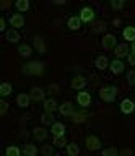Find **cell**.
<instances>
[{
	"mask_svg": "<svg viewBox=\"0 0 135 156\" xmlns=\"http://www.w3.org/2000/svg\"><path fill=\"white\" fill-rule=\"evenodd\" d=\"M85 143H86V148L90 151H98V150H101V146H103L99 136H96V135H88L85 140Z\"/></svg>",
	"mask_w": 135,
	"mask_h": 156,
	"instance_id": "obj_4",
	"label": "cell"
},
{
	"mask_svg": "<svg viewBox=\"0 0 135 156\" xmlns=\"http://www.w3.org/2000/svg\"><path fill=\"white\" fill-rule=\"evenodd\" d=\"M21 72H23V73H26V75L39 76V75H42V73H44V63L39 62V60H31L30 63L23 65Z\"/></svg>",
	"mask_w": 135,
	"mask_h": 156,
	"instance_id": "obj_1",
	"label": "cell"
},
{
	"mask_svg": "<svg viewBox=\"0 0 135 156\" xmlns=\"http://www.w3.org/2000/svg\"><path fill=\"white\" fill-rule=\"evenodd\" d=\"M65 151L69 156H78L80 154V146H78V143H69Z\"/></svg>",
	"mask_w": 135,
	"mask_h": 156,
	"instance_id": "obj_30",
	"label": "cell"
},
{
	"mask_svg": "<svg viewBox=\"0 0 135 156\" xmlns=\"http://www.w3.org/2000/svg\"><path fill=\"white\" fill-rule=\"evenodd\" d=\"M125 7L124 0H111V8L112 10H122Z\"/></svg>",
	"mask_w": 135,
	"mask_h": 156,
	"instance_id": "obj_34",
	"label": "cell"
},
{
	"mask_svg": "<svg viewBox=\"0 0 135 156\" xmlns=\"http://www.w3.org/2000/svg\"><path fill=\"white\" fill-rule=\"evenodd\" d=\"M8 7H12V2H2V3H0V8H2V10H7Z\"/></svg>",
	"mask_w": 135,
	"mask_h": 156,
	"instance_id": "obj_42",
	"label": "cell"
},
{
	"mask_svg": "<svg viewBox=\"0 0 135 156\" xmlns=\"http://www.w3.org/2000/svg\"><path fill=\"white\" fill-rule=\"evenodd\" d=\"M5 28H7V21H5V18L2 16V18H0V31H2V33L5 31V33H7V29H5Z\"/></svg>",
	"mask_w": 135,
	"mask_h": 156,
	"instance_id": "obj_41",
	"label": "cell"
},
{
	"mask_svg": "<svg viewBox=\"0 0 135 156\" xmlns=\"http://www.w3.org/2000/svg\"><path fill=\"white\" fill-rule=\"evenodd\" d=\"M18 54L25 58H30L33 55V47L30 44H20V46H18Z\"/></svg>",
	"mask_w": 135,
	"mask_h": 156,
	"instance_id": "obj_23",
	"label": "cell"
},
{
	"mask_svg": "<svg viewBox=\"0 0 135 156\" xmlns=\"http://www.w3.org/2000/svg\"><path fill=\"white\" fill-rule=\"evenodd\" d=\"M8 21H10V26L13 29H20L25 26V16H23V13H12Z\"/></svg>",
	"mask_w": 135,
	"mask_h": 156,
	"instance_id": "obj_8",
	"label": "cell"
},
{
	"mask_svg": "<svg viewBox=\"0 0 135 156\" xmlns=\"http://www.w3.org/2000/svg\"><path fill=\"white\" fill-rule=\"evenodd\" d=\"M41 153H42V156H52L54 154V145L52 143H44L42 148H41Z\"/></svg>",
	"mask_w": 135,
	"mask_h": 156,
	"instance_id": "obj_32",
	"label": "cell"
},
{
	"mask_svg": "<svg viewBox=\"0 0 135 156\" xmlns=\"http://www.w3.org/2000/svg\"><path fill=\"white\" fill-rule=\"evenodd\" d=\"M21 154H23V150L16 145H10L5 150V156H21Z\"/></svg>",
	"mask_w": 135,
	"mask_h": 156,
	"instance_id": "obj_28",
	"label": "cell"
},
{
	"mask_svg": "<svg viewBox=\"0 0 135 156\" xmlns=\"http://www.w3.org/2000/svg\"><path fill=\"white\" fill-rule=\"evenodd\" d=\"M59 112H60V115H64V117H72V115H73V112H75L73 104H72L70 101H65L64 104L59 106Z\"/></svg>",
	"mask_w": 135,
	"mask_h": 156,
	"instance_id": "obj_15",
	"label": "cell"
},
{
	"mask_svg": "<svg viewBox=\"0 0 135 156\" xmlns=\"http://www.w3.org/2000/svg\"><path fill=\"white\" fill-rule=\"evenodd\" d=\"M120 112L125 115H130L135 112V102L133 99H130V98H125V99L120 101Z\"/></svg>",
	"mask_w": 135,
	"mask_h": 156,
	"instance_id": "obj_6",
	"label": "cell"
},
{
	"mask_svg": "<svg viewBox=\"0 0 135 156\" xmlns=\"http://www.w3.org/2000/svg\"><path fill=\"white\" fill-rule=\"evenodd\" d=\"M122 37L127 42H133L135 41V26H125L122 31Z\"/></svg>",
	"mask_w": 135,
	"mask_h": 156,
	"instance_id": "obj_21",
	"label": "cell"
},
{
	"mask_svg": "<svg viewBox=\"0 0 135 156\" xmlns=\"http://www.w3.org/2000/svg\"><path fill=\"white\" fill-rule=\"evenodd\" d=\"M67 26H69L70 31H78L81 28V20L80 16H70L69 21H67Z\"/></svg>",
	"mask_w": 135,
	"mask_h": 156,
	"instance_id": "obj_22",
	"label": "cell"
},
{
	"mask_svg": "<svg viewBox=\"0 0 135 156\" xmlns=\"http://www.w3.org/2000/svg\"><path fill=\"white\" fill-rule=\"evenodd\" d=\"M112 24H114V26H119V24H120V20H119V18H115L114 21H112Z\"/></svg>",
	"mask_w": 135,
	"mask_h": 156,
	"instance_id": "obj_43",
	"label": "cell"
},
{
	"mask_svg": "<svg viewBox=\"0 0 135 156\" xmlns=\"http://www.w3.org/2000/svg\"><path fill=\"white\" fill-rule=\"evenodd\" d=\"M129 54H130V47H129L127 42H120V44H117V47L114 49L115 58H120V60H122V58H127Z\"/></svg>",
	"mask_w": 135,
	"mask_h": 156,
	"instance_id": "obj_5",
	"label": "cell"
},
{
	"mask_svg": "<svg viewBox=\"0 0 135 156\" xmlns=\"http://www.w3.org/2000/svg\"><path fill=\"white\" fill-rule=\"evenodd\" d=\"M133 154V151L132 150H129V148H125V150H120L119 151V156H132Z\"/></svg>",
	"mask_w": 135,
	"mask_h": 156,
	"instance_id": "obj_39",
	"label": "cell"
},
{
	"mask_svg": "<svg viewBox=\"0 0 135 156\" xmlns=\"http://www.w3.org/2000/svg\"><path fill=\"white\" fill-rule=\"evenodd\" d=\"M104 29H106V23L99 21V23H96L94 26H93V33H94V34H98V33H103Z\"/></svg>",
	"mask_w": 135,
	"mask_h": 156,
	"instance_id": "obj_36",
	"label": "cell"
},
{
	"mask_svg": "<svg viewBox=\"0 0 135 156\" xmlns=\"http://www.w3.org/2000/svg\"><path fill=\"white\" fill-rule=\"evenodd\" d=\"M54 3H55V5H64L65 2H64V0H57V2H54Z\"/></svg>",
	"mask_w": 135,
	"mask_h": 156,
	"instance_id": "obj_45",
	"label": "cell"
},
{
	"mask_svg": "<svg viewBox=\"0 0 135 156\" xmlns=\"http://www.w3.org/2000/svg\"><path fill=\"white\" fill-rule=\"evenodd\" d=\"M47 135H49V130H47L46 127H34V129H33V136H34V140H37V141H44L47 138Z\"/></svg>",
	"mask_w": 135,
	"mask_h": 156,
	"instance_id": "obj_14",
	"label": "cell"
},
{
	"mask_svg": "<svg viewBox=\"0 0 135 156\" xmlns=\"http://www.w3.org/2000/svg\"><path fill=\"white\" fill-rule=\"evenodd\" d=\"M72 119V122H73V124H83V122H86L88 120V114H86V112H83V111H80V112H73V115L70 117Z\"/></svg>",
	"mask_w": 135,
	"mask_h": 156,
	"instance_id": "obj_24",
	"label": "cell"
},
{
	"mask_svg": "<svg viewBox=\"0 0 135 156\" xmlns=\"http://www.w3.org/2000/svg\"><path fill=\"white\" fill-rule=\"evenodd\" d=\"M80 20H81V23H91L94 20V10L91 8V7H83L80 10Z\"/></svg>",
	"mask_w": 135,
	"mask_h": 156,
	"instance_id": "obj_10",
	"label": "cell"
},
{
	"mask_svg": "<svg viewBox=\"0 0 135 156\" xmlns=\"http://www.w3.org/2000/svg\"><path fill=\"white\" fill-rule=\"evenodd\" d=\"M23 156H37V146L33 145V143H26L25 146H23Z\"/></svg>",
	"mask_w": 135,
	"mask_h": 156,
	"instance_id": "obj_26",
	"label": "cell"
},
{
	"mask_svg": "<svg viewBox=\"0 0 135 156\" xmlns=\"http://www.w3.org/2000/svg\"><path fill=\"white\" fill-rule=\"evenodd\" d=\"M46 90L44 88H41V86H33L31 88V91H30V96H31V99L33 101H37V102H44L46 99Z\"/></svg>",
	"mask_w": 135,
	"mask_h": 156,
	"instance_id": "obj_7",
	"label": "cell"
},
{
	"mask_svg": "<svg viewBox=\"0 0 135 156\" xmlns=\"http://www.w3.org/2000/svg\"><path fill=\"white\" fill-rule=\"evenodd\" d=\"M109 70L114 73V75H120L124 70H125V63L120 60V58H114L111 60V65H109Z\"/></svg>",
	"mask_w": 135,
	"mask_h": 156,
	"instance_id": "obj_12",
	"label": "cell"
},
{
	"mask_svg": "<svg viewBox=\"0 0 135 156\" xmlns=\"http://www.w3.org/2000/svg\"><path fill=\"white\" fill-rule=\"evenodd\" d=\"M101 156H119V150L115 146H109L101 151Z\"/></svg>",
	"mask_w": 135,
	"mask_h": 156,
	"instance_id": "obj_33",
	"label": "cell"
},
{
	"mask_svg": "<svg viewBox=\"0 0 135 156\" xmlns=\"http://www.w3.org/2000/svg\"><path fill=\"white\" fill-rule=\"evenodd\" d=\"M51 133L54 136H65V125L62 122H55L54 125H51Z\"/></svg>",
	"mask_w": 135,
	"mask_h": 156,
	"instance_id": "obj_19",
	"label": "cell"
},
{
	"mask_svg": "<svg viewBox=\"0 0 135 156\" xmlns=\"http://www.w3.org/2000/svg\"><path fill=\"white\" fill-rule=\"evenodd\" d=\"M127 83H129L130 86L135 85V70H133V68L127 72Z\"/></svg>",
	"mask_w": 135,
	"mask_h": 156,
	"instance_id": "obj_37",
	"label": "cell"
},
{
	"mask_svg": "<svg viewBox=\"0 0 135 156\" xmlns=\"http://www.w3.org/2000/svg\"><path fill=\"white\" fill-rule=\"evenodd\" d=\"M76 102H78L81 107H88L91 104V94L88 91H78V94H76Z\"/></svg>",
	"mask_w": 135,
	"mask_h": 156,
	"instance_id": "obj_13",
	"label": "cell"
},
{
	"mask_svg": "<svg viewBox=\"0 0 135 156\" xmlns=\"http://www.w3.org/2000/svg\"><path fill=\"white\" fill-rule=\"evenodd\" d=\"M127 62H129V65L135 67V54H133V52H130V54H129V57H127Z\"/></svg>",
	"mask_w": 135,
	"mask_h": 156,
	"instance_id": "obj_40",
	"label": "cell"
},
{
	"mask_svg": "<svg viewBox=\"0 0 135 156\" xmlns=\"http://www.w3.org/2000/svg\"><path fill=\"white\" fill-rule=\"evenodd\" d=\"M33 46H34V49L41 54V55L46 54V42L41 36H34V39H33Z\"/></svg>",
	"mask_w": 135,
	"mask_h": 156,
	"instance_id": "obj_20",
	"label": "cell"
},
{
	"mask_svg": "<svg viewBox=\"0 0 135 156\" xmlns=\"http://www.w3.org/2000/svg\"><path fill=\"white\" fill-rule=\"evenodd\" d=\"M101 46H103L104 51H112V49L117 47V37L114 36V34H104L103 39H101Z\"/></svg>",
	"mask_w": 135,
	"mask_h": 156,
	"instance_id": "obj_3",
	"label": "cell"
},
{
	"mask_svg": "<svg viewBox=\"0 0 135 156\" xmlns=\"http://www.w3.org/2000/svg\"><path fill=\"white\" fill-rule=\"evenodd\" d=\"M7 111H8V102L2 99L0 101V115H5Z\"/></svg>",
	"mask_w": 135,
	"mask_h": 156,
	"instance_id": "obj_38",
	"label": "cell"
},
{
	"mask_svg": "<svg viewBox=\"0 0 135 156\" xmlns=\"http://www.w3.org/2000/svg\"><path fill=\"white\" fill-rule=\"evenodd\" d=\"M59 102H57L55 98H46L44 102H42V107H44V112H52L54 114L55 111H59Z\"/></svg>",
	"mask_w": 135,
	"mask_h": 156,
	"instance_id": "obj_11",
	"label": "cell"
},
{
	"mask_svg": "<svg viewBox=\"0 0 135 156\" xmlns=\"http://www.w3.org/2000/svg\"><path fill=\"white\" fill-rule=\"evenodd\" d=\"M86 78L85 76H81V75H76L72 78V81H70V86H72V90H75V91H83L85 90V86H86Z\"/></svg>",
	"mask_w": 135,
	"mask_h": 156,
	"instance_id": "obj_9",
	"label": "cell"
},
{
	"mask_svg": "<svg viewBox=\"0 0 135 156\" xmlns=\"http://www.w3.org/2000/svg\"><path fill=\"white\" fill-rule=\"evenodd\" d=\"M5 39L8 42H12V44H16V42H20V39H21V34L18 33V29H7V33H5Z\"/></svg>",
	"mask_w": 135,
	"mask_h": 156,
	"instance_id": "obj_17",
	"label": "cell"
},
{
	"mask_svg": "<svg viewBox=\"0 0 135 156\" xmlns=\"http://www.w3.org/2000/svg\"><path fill=\"white\" fill-rule=\"evenodd\" d=\"M30 0H16L15 2V8L18 10V13H26L30 10Z\"/></svg>",
	"mask_w": 135,
	"mask_h": 156,
	"instance_id": "obj_27",
	"label": "cell"
},
{
	"mask_svg": "<svg viewBox=\"0 0 135 156\" xmlns=\"http://www.w3.org/2000/svg\"><path fill=\"white\" fill-rule=\"evenodd\" d=\"M117 86H112V85H108V86H103L99 90V98L103 99L104 102H114L115 98H117Z\"/></svg>",
	"mask_w": 135,
	"mask_h": 156,
	"instance_id": "obj_2",
	"label": "cell"
},
{
	"mask_svg": "<svg viewBox=\"0 0 135 156\" xmlns=\"http://www.w3.org/2000/svg\"><path fill=\"white\" fill-rule=\"evenodd\" d=\"M52 145L55 146V148H67V138L65 136H54V141H52Z\"/></svg>",
	"mask_w": 135,
	"mask_h": 156,
	"instance_id": "obj_31",
	"label": "cell"
},
{
	"mask_svg": "<svg viewBox=\"0 0 135 156\" xmlns=\"http://www.w3.org/2000/svg\"><path fill=\"white\" fill-rule=\"evenodd\" d=\"M47 93H51V94H59V93H60V86L55 85V83H51V85L47 86Z\"/></svg>",
	"mask_w": 135,
	"mask_h": 156,
	"instance_id": "obj_35",
	"label": "cell"
},
{
	"mask_svg": "<svg viewBox=\"0 0 135 156\" xmlns=\"http://www.w3.org/2000/svg\"><path fill=\"white\" fill-rule=\"evenodd\" d=\"M41 124L42 127H46V125H54L55 124V117L52 112H42V115H41Z\"/></svg>",
	"mask_w": 135,
	"mask_h": 156,
	"instance_id": "obj_25",
	"label": "cell"
},
{
	"mask_svg": "<svg viewBox=\"0 0 135 156\" xmlns=\"http://www.w3.org/2000/svg\"><path fill=\"white\" fill-rule=\"evenodd\" d=\"M12 91H13V86H12V83H2L0 85V96H3V98H7V96H10L12 94Z\"/></svg>",
	"mask_w": 135,
	"mask_h": 156,
	"instance_id": "obj_29",
	"label": "cell"
},
{
	"mask_svg": "<svg viewBox=\"0 0 135 156\" xmlns=\"http://www.w3.org/2000/svg\"><path fill=\"white\" fill-rule=\"evenodd\" d=\"M130 51H132V52H133V54H135V41H133V42H132V46H130Z\"/></svg>",
	"mask_w": 135,
	"mask_h": 156,
	"instance_id": "obj_44",
	"label": "cell"
},
{
	"mask_svg": "<svg viewBox=\"0 0 135 156\" xmlns=\"http://www.w3.org/2000/svg\"><path fill=\"white\" fill-rule=\"evenodd\" d=\"M31 96L26 94V93H20V94L16 96V106L21 107V109H26V107H30V102H31Z\"/></svg>",
	"mask_w": 135,
	"mask_h": 156,
	"instance_id": "obj_16",
	"label": "cell"
},
{
	"mask_svg": "<svg viewBox=\"0 0 135 156\" xmlns=\"http://www.w3.org/2000/svg\"><path fill=\"white\" fill-rule=\"evenodd\" d=\"M94 65L98 70H106V68L111 65V60L108 58V55H98L94 60Z\"/></svg>",
	"mask_w": 135,
	"mask_h": 156,
	"instance_id": "obj_18",
	"label": "cell"
}]
</instances>
